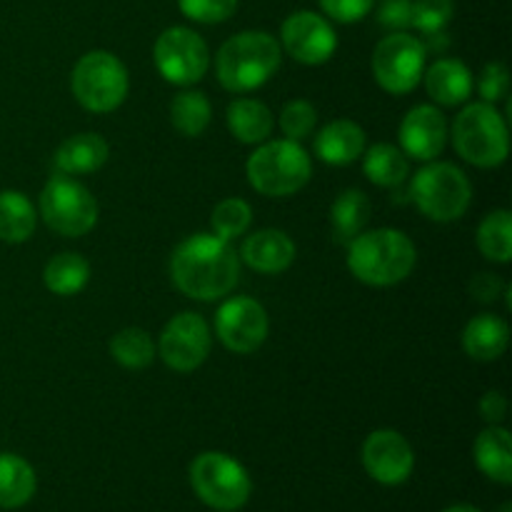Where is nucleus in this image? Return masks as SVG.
I'll return each instance as SVG.
<instances>
[{
  "label": "nucleus",
  "mask_w": 512,
  "mask_h": 512,
  "mask_svg": "<svg viewBox=\"0 0 512 512\" xmlns=\"http://www.w3.org/2000/svg\"><path fill=\"white\" fill-rule=\"evenodd\" d=\"M170 275L188 298L218 300L238 285L240 260L228 240L198 233L175 248Z\"/></svg>",
  "instance_id": "1"
},
{
  "label": "nucleus",
  "mask_w": 512,
  "mask_h": 512,
  "mask_svg": "<svg viewBox=\"0 0 512 512\" xmlns=\"http://www.w3.org/2000/svg\"><path fill=\"white\" fill-rule=\"evenodd\" d=\"M418 260L413 240L393 228L360 233L348 245V268L363 283L388 288L408 278Z\"/></svg>",
  "instance_id": "2"
},
{
  "label": "nucleus",
  "mask_w": 512,
  "mask_h": 512,
  "mask_svg": "<svg viewBox=\"0 0 512 512\" xmlns=\"http://www.w3.org/2000/svg\"><path fill=\"white\" fill-rule=\"evenodd\" d=\"M280 68L278 40L263 30H245L225 40L215 58L218 80L230 93H248L268 83Z\"/></svg>",
  "instance_id": "3"
},
{
  "label": "nucleus",
  "mask_w": 512,
  "mask_h": 512,
  "mask_svg": "<svg viewBox=\"0 0 512 512\" xmlns=\"http://www.w3.org/2000/svg\"><path fill=\"white\" fill-rule=\"evenodd\" d=\"M248 180L258 193L285 198L308 185L313 165L310 155L295 140H270L248 158Z\"/></svg>",
  "instance_id": "4"
},
{
  "label": "nucleus",
  "mask_w": 512,
  "mask_h": 512,
  "mask_svg": "<svg viewBox=\"0 0 512 512\" xmlns=\"http://www.w3.org/2000/svg\"><path fill=\"white\" fill-rule=\"evenodd\" d=\"M455 150L478 168H498L510 150L508 125L493 103H473L455 118Z\"/></svg>",
  "instance_id": "5"
},
{
  "label": "nucleus",
  "mask_w": 512,
  "mask_h": 512,
  "mask_svg": "<svg viewBox=\"0 0 512 512\" xmlns=\"http://www.w3.org/2000/svg\"><path fill=\"white\" fill-rule=\"evenodd\" d=\"M410 195L425 218L435 223H450L465 215L473 198V188H470L468 175L458 165L430 163L415 173Z\"/></svg>",
  "instance_id": "6"
},
{
  "label": "nucleus",
  "mask_w": 512,
  "mask_h": 512,
  "mask_svg": "<svg viewBox=\"0 0 512 512\" xmlns=\"http://www.w3.org/2000/svg\"><path fill=\"white\" fill-rule=\"evenodd\" d=\"M190 483L198 498L220 512L240 510L253 493L243 465L225 453H203L190 465Z\"/></svg>",
  "instance_id": "7"
},
{
  "label": "nucleus",
  "mask_w": 512,
  "mask_h": 512,
  "mask_svg": "<svg viewBox=\"0 0 512 512\" xmlns=\"http://www.w3.org/2000/svg\"><path fill=\"white\" fill-rule=\"evenodd\" d=\"M73 95L90 113H110L128 95V70L108 50H93L73 70Z\"/></svg>",
  "instance_id": "8"
},
{
  "label": "nucleus",
  "mask_w": 512,
  "mask_h": 512,
  "mask_svg": "<svg viewBox=\"0 0 512 512\" xmlns=\"http://www.w3.org/2000/svg\"><path fill=\"white\" fill-rule=\"evenodd\" d=\"M40 215L55 233L80 238L98 223V203L85 185L60 173L40 193Z\"/></svg>",
  "instance_id": "9"
},
{
  "label": "nucleus",
  "mask_w": 512,
  "mask_h": 512,
  "mask_svg": "<svg viewBox=\"0 0 512 512\" xmlns=\"http://www.w3.org/2000/svg\"><path fill=\"white\" fill-rule=\"evenodd\" d=\"M425 50L423 40L415 35L390 33L378 43L373 53V75L383 90L393 95H405L420 83L425 70Z\"/></svg>",
  "instance_id": "10"
},
{
  "label": "nucleus",
  "mask_w": 512,
  "mask_h": 512,
  "mask_svg": "<svg viewBox=\"0 0 512 512\" xmlns=\"http://www.w3.org/2000/svg\"><path fill=\"white\" fill-rule=\"evenodd\" d=\"M155 68L168 83L175 85H193L208 73L210 53L205 40L195 30L173 25L163 30L155 40L153 48Z\"/></svg>",
  "instance_id": "11"
},
{
  "label": "nucleus",
  "mask_w": 512,
  "mask_h": 512,
  "mask_svg": "<svg viewBox=\"0 0 512 512\" xmlns=\"http://www.w3.org/2000/svg\"><path fill=\"white\" fill-rule=\"evenodd\" d=\"M160 358L178 373L200 368L210 353V328L203 315L180 313L160 333Z\"/></svg>",
  "instance_id": "12"
},
{
  "label": "nucleus",
  "mask_w": 512,
  "mask_h": 512,
  "mask_svg": "<svg viewBox=\"0 0 512 512\" xmlns=\"http://www.w3.org/2000/svg\"><path fill=\"white\" fill-rule=\"evenodd\" d=\"M268 328V313L253 298L228 300L215 315V333L220 343L240 355L255 353L268 338Z\"/></svg>",
  "instance_id": "13"
},
{
  "label": "nucleus",
  "mask_w": 512,
  "mask_h": 512,
  "mask_svg": "<svg viewBox=\"0 0 512 512\" xmlns=\"http://www.w3.org/2000/svg\"><path fill=\"white\" fill-rule=\"evenodd\" d=\"M280 38H283L285 50L305 65L325 63L333 58L335 48H338V35H335L333 25L323 15L310 13V10H298V13L288 15L283 30H280Z\"/></svg>",
  "instance_id": "14"
},
{
  "label": "nucleus",
  "mask_w": 512,
  "mask_h": 512,
  "mask_svg": "<svg viewBox=\"0 0 512 512\" xmlns=\"http://www.w3.org/2000/svg\"><path fill=\"white\" fill-rule=\"evenodd\" d=\"M363 465L380 485H400L413 475L415 453L395 430H375L363 445Z\"/></svg>",
  "instance_id": "15"
},
{
  "label": "nucleus",
  "mask_w": 512,
  "mask_h": 512,
  "mask_svg": "<svg viewBox=\"0 0 512 512\" xmlns=\"http://www.w3.org/2000/svg\"><path fill=\"white\" fill-rule=\"evenodd\" d=\"M448 143V123L445 115L433 105H418L405 115L400 125V145L403 153L415 160H435Z\"/></svg>",
  "instance_id": "16"
},
{
  "label": "nucleus",
  "mask_w": 512,
  "mask_h": 512,
  "mask_svg": "<svg viewBox=\"0 0 512 512\" xmlns=\"http://www.w3.org/2000/svg\"><path fill=\"white\" fill-rule=\"evenodd\" d=\"M240 258L253 270L263 275L283 273L295 260V243L283 233V230H258L250 238H245L240 248Z\"/></svg>",
  "instance_id": "17"
},
{
  "label": "nucleus",
  "mask_w": 512,
  "mask_h": 512,
  "mask_svg": "<svg viewBox=\"0 0 512 512\" xmlns=\"http://www.w3.org/2000/svg\"><path fill=\"white\" fill-rule=\"evenodd\" d=\"M365 153V133L353 120H335L315 135V155L328 165H348Z\"/></svg>",
  "instance_id": "18"
},
{
  "label": "nucleus",
  "mask_w": 512,
  "mask_h": 512,
  "mask_svg": "<svg viewBox=\"0 0 512 512\" xmlns=\"http://www.w3.org/2000/svg\"><path fill=\"white\" fill-rule=\"evenodd\" d=\"M425 88H428L430 98L440 105H460L470 98L473 90V75L465 68V63L455 58H440L423 70Z\"/></svg>",
  "instance_id": "19"
},
{
  "label": "nucleus",
  "mask_w": 512,
  "mask_h": 512,
  "mask_svg": "<svg viewBox=\"0 0 512 512\" xmlns=\"http://www.w3.org/2000/svg\"><path fill=\"white\" fill-rule=\"evenodd\" d=\"M110 148L98 133H80L65 140L55 153V168L63 175L95 173L108 160Z\"/></svg>",
  "instance_id": "20"
},
{
  "label": "nucleus",
  "mask_w": 512,
  "mask_h": 512,
  "mask_svg": "<svg viewBox=\"0 0 512 512\" xmlns=\"http://www.w3.org/2000/svg\"><path fill=\"white\" fill-rule=\"evenodd\" d=\"M510 343V330L505 320H500L498 315H478V318L470 320L463 330V348L465 353L473 360H498L500 355L508 350Z\"/></svg>",
  "instance_id": "21"
},
{
  "label": "nucleus",
  "mask_w": 512,
  "mask_h": 512,
  "mask_svg": "<svg viewBox=\"0 0 512 512\" xmlns=\"http://www.w3.org/2000/svg\"><path fill=\"white\" fill-rule=\"evenodd\" d=\"M475 463L488 475L490 480L500 485L512 483V440L510 433L498 425H490L488 430L475 440Z\"/></svg>",
  "instance_id": "22"
},
{
  "label": "nucleus",
  "mask_w": 512,
  "mask_h": 512,
  "mask_svg": "<svg viewBox=\"0 0 512 512\" xmlns=\"http://www.w3.org/2000/svg\"><path fill=\"white\" fill-rule=\"evenodd\" d=\"M38 480L28 460L13 453H0V508L15 510L30 503Z\"/></svg>",
  "instance_id": "23"
},
{
  "label": "nucleus",
  "mask_w": 512,
  "mask_h": 512,
  "mask_svg": "<svg viewBox=\"0 0 512 512\" xmlns=\"http://www.w3.org/2000/svg\"><path fill=\"white\" fill-rule=\"evenodd\" d=\"M228 128L240 143H265L273 133V113L260 100L238 98L228 105Z\"/></svg>",
  "instance_id": "24"
},
{
  "label": "nucleus",
  "mask_w": 512,
  "mask_h": 512,
  "mask_svg": "<svg viewBox=\"0 0 512 512\" xmlns=\"http://www.w3.org/2000/svg\"><path fill=\"white\" fill-rule=\"evenodd\" d=\"M370 220V200L363 190H345L335 198L330 208V223H333L335 238L340 243H350L355 235L363 233Z\"/></svg>",
  "instance_id": "25"
},
{
  "label": "nucleus",
  "mask_w": 512,
  "mask_h": 512,
  "mask_svg": "<svg viewBox=\"0 0 512 512\" xmlns=\"http://www.w3.org/2000/svg\"><path fill=\"white\" fill-rule=\"evenodd\" d=\"M43 280H45V288H48L50 293L68 298V295L80 293V290L88 285L90 265L83 255L60 253L45 265Z\"/></svg>",
  "instance_id": "26"
},
{
  "label": "nucleus",
  "mask_w": 512,
  "mask_h": 512,
  "mask_svg": "<svg viewBox=\"0 0 512 512\" xmlns=\"http://www.w3.org/2000/svg\"><path fill=\"white\" fill-rule=\"evenodd\" d=\"M35 230L33 203L18 190L0 193V240L25 243Z\"/></svg>",
  "instance_id": "27"
},
{
  "label": "nucleus",
  "mask_w": 512,
  "mask_h": 512,
  "mask_svg": "<svg viewBox=\"0 0 512 512\" xmlns=\"http://www.w3.org/2000/svg\"><path fill=\"white\" fill-rule=\"evenodd\" d=\"M363 170L370 183L380 188H398L408 178V155L390 143H378L365 153Z\"/></svg>",
  "instance_id": "28"
},
{
  "label": "nucleus",
  "mask_w": 512,
  "mask_h": 512,
  "mask_svg": "<svg viewBox=\"0 0 512 512\" xmlns=\"http://www.w3.org/2000/svg\"><path fill=\"white\" fill-rule=\"evenodd\" d=\"M210 110L208 98L198 90H185V93L175 95L173 103H170V123L185 138H198L205 133V128L210 125Z\"/></svg>",
  "instance_id": "29"
},
{
  "label": "nucleus",
  "mask_w": 512,
  "mask_h": 512,
  "mask_svg": "<svg viewBox=\"0 0 512 512\" xmlns=\"http://www.w3.org/2000/svg\"><path fill=\"white\" fill-rule=\"evenodd\" d=\"M478 248L493 263L512 258V218L508 210H493L478 228Z\"/></svg>",
  "instance_id": "30"
},
{
  "label": "nucleus",
  "mask_w": 512,
  "mask_h": 512,
  "mask_svg": "<svg viewBox=\"0 0 512 512\" xmlns=\"http://www.w3.org/2000/svg\"><path fill=\"white\" fill-rule=\"evenodd\" d=\"M110 355L128 370H145L155 358V345L145 330L125 328L110 340Z\"/></svg>",
  "instance_id": "31"
},
{
  "label": "nucleus",
  "mask_w": 512,
  "mask_h": 512,
  "mask_svg": "<svg viewBox=\"0 0 512 512\" xmlns=\"http://www.w3.org/2000/svg\"><path fill=\"white\" fill-rule=\"evenodd\" d=\"M250 220H253L250 205L240 198H228L223 200V203H218V208L213 210L210 223H213L215 235L230 243V240L240 238V235L250 228Z\"/></svg>",
  "instance_id": "32"
},
{
  "label": "nucleus",
  "mask_w": 512,
  "mask_h": 512,
  "mask_svg": "<svg viewBox=\"0 0 512 512\" xmlns=\"http://www.w3.org/2000/svg\"><path fill=\"white\" fill-rule=\"evenodd\" d=\"M455 13L453 0H413V18L410 25L423 35L440 33L450 23Z\"/></svg>",
  "instance_id": "33"
},
{
  "label": "nucleus",
  "mask_w": 512,
  "mask_h": 512,
  "mask_svg": "<svg viewBox=\"0 0 512 512\" xmlns=\"http://www.w3.org/2000/svg\"><path fill=\"white\" fill-rule=\"evenodd\" d=\"M315 123H318V113L308 100H293L283 108L280 113V128H283L285 138L288 140H305L313 133Z\"/></svg>",
  "instance_id": "34"
},
{
  "label": "nucleus",
  "mask_w": 512,
  "mask_h": 512,
  "mask_svg": "<svg viewBox=\"0 0 512 512\" xmlns=\"http://www.w3.org/2000/svg\"><path fill=\"white\" fill-rule=\"evenodd\" d=\"M178 5L185 18L213 25L228 20L238 8V0H178Z\"/></svg>",
  "instance_id": "35"
},
{
  "label": "nucleus",
  "mask_w": 512,
  "mask_h": 512,
  "mask_svg": "<svg viewBox=\"0 0 512 512\" xmlns=\"http://www.w3.org/2000/svg\"><path fill=\"white\" fill-rule=\"evenodd\" d=\"M510 88V73L503 63H490L485 65V70L480 73L478 90L483 95V103H498L508 95Z\"/></svg>",
  "instance_id": "36"
},
{
  "label": "nucleus",
  "mask_w": 512,
  "mask_h": 512,
  "mask_svg": "<svg viewBox=\"0 0 512 512\" xmlns=\"http://www.w3.org/2000/svg\"><path fill=\"white\" fill-rule=\"evenodd\" d=\"M375 0H320V8L338 23H358L373 10Z\"/></svg>",
  "instance_id": "37"
},
{
  "label": "nucleus",
  "mask_w": 512,
  "mask_h": 512,
  "mask_svg": "<svg viewBox=\"0 0 512 512\" xmlns=\"http://www.w3.org/2000/svg\"><path fill=\"white\" fill-rule=\"evenodd\" d=\"M413 18V0H383L378 10V20L388 30H405Z\"/></svg>",
  "instance_id": "38"
},
{
  "label": "nucleus",
  "mask_w": 512,
  "mask_h": 512,
  "mask_svg": "<svg viewBox=\"0 0 512 512\" xmlns=\"http://www.w3.org/2000/svg\"><path fill=\"white\" fill-rule=\"evenodd\" d=\"M500 290H503V280L495 278V275L490 273L475 275L473 283H470V293H473V298L480 300V303H493L500 295Z\"/></svg>",
  "instance_id": "39"
},
{
  "label": "nucleus",
  "mask_w": 512,
  "mask_h": 512,
  "mask_svg": "<svg viewBox=\"0 0 512 512\" xmlns=\"http://www.w3.org/2000/svg\"><path fill=\"white\" fill-rule=\"evenodd\" d=\"M505 413H508V400H505L503 393L490 390V393L483 395V400H480V415H483V420H488L490 425H498L505 418Z\"/></svg>",
  "instance_id": "40"
},
{
  "label": "nucleus",
  "mask_w": 512,
  "mask_h": 512,
  "mask_svg": "<svg viewBox=\"0 0 512 512\" xmlns=\"http://www.w3.org/2000/svg\"><path fill=\"white\" fill-rule=\"evenodd\" d=\"M443 512H480V510L473 508V505H453V508H448Z\"/></svg>",
  "instance_id": "41"
},
{
  "label": "nucleus",
  "mask_w": 512,
  "mask_h": 512,
  "mask_svg": "<svg viewBox=\"0 0 512 512\" xmlns=\"http://www.w3.org/2000/svg\"><path fill=\"white\" fill-rule=\"evenodd\" d=\"M498 512H512V505H510V503H505V505H503V508H500Z\"/></svg>",
  "instance_id": "42"
},
{
  "label": "nucleus",
  "mask_w": 512,
  "mask_h": 512,
  "mask_svg": "<svg viewBox=\"0 0 512 512\" xmlns=\"http://www.w3.org/2000/svg\"><path fill=\"white\" fill-rule=\"evenodd\" d=\"M218 512H220V510H218Z\"/></svg>",
  "instance_id": "43"
}]
</instances>
